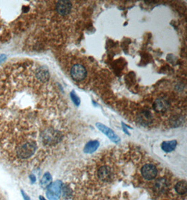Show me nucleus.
<instances>
[{
	"instance_id": "nucleus-1",
	"label": "nucleus",
	"mask_w": 187,
	"mask_h": 200,
	"mask_svg": "<svg viewBox=\"0 0 187 200\" xmlns=\"http://www.w3.org/2000/svg\"><path fill=\"white\" fill-rule=\"evenodd\" d=\"M36 143L34 141H27L18 145L14 150L15 157L19 160H26L33 155L36 150Z\"/></svg>"
},
{
	"instance_id": "nucleus-2",
	"label": "nucleus",
	"mask_w": 187,
	"mask_h": 200,
	"mask_svg": "<svg viewBox=\"0 0 187 200\" xmlns=\"http://www.w3.org/2000/svg\"><path fill=\"white\" fill-rule=\"evenodd\" d=\"M62 183L61 180L53 182L47 188L46 196L49 200H58L62 192Z\"/></svg>"
},
{
	"instance_id": "nucleus-3",
	"label": "nucleus",
	"mask_w": 187,
	"mask_h": 200,
	"mask_svg": "<svg viewBox=\"0 0 187 200\" xmlns=\"http://www.w3.org/2000/svg\"><path fill=\"white\" fill-rule=\"evenodd\" d=\"M70 74L74 80L80 81L83 80L86 77L87 71L83 65L81 64H76L71 68Z\"/></svg>"
},
{
	"instance_id": "nucleus-4",
	"label": "nucleus",
	"mask_w": 187,
	"mask_h": 200,
	"mask_svg": "<svg viewBox=\"0 0 187 200\" xmlns=\"http://www.w3.org/2000/svg\"><path fill=\"white\" fill-rule=\"evenodd\" d=\"M43 141L45 144L52 145L59 142V139H61L60 133L52 129H48L43 133L42 137Z\"/></svg>"
},
{
	"instance_id": "nucleus-5",
	"label": "nucleus",
	"mask_w": 187,
	"mask_h": 200,
	"mask_svg": "<svg viewBox=\"0 0 187 200\" xmlns=\"http://www.w3.org/2000/svg\"><path fill=\"white\" fill-rule=\"evenodd\" d=\"M141 173L142 177L146 180H153L156 177L158 171L155 166L153 164H145L141 169Z\"/></svg>"
},
{
	"instance_id": "nucleus-6",
	"label": "nucleus",
	"mask_w": 187,
	"mask_h": 200,
	"mask_svg": "<svg viewBox=\"0 0 187 200\" xmlns=\"http://www.w3.org/2000/svg\"><path fill=\"white\" fill-rule=\"evenodd\" d=\"M55 8H56V11L58 13V14L63 16H67L72 11V4L70 1L62 0V1H58L57 2Z\"/></svg>"
},
{
	"instance_id": "nucleus-7",
	"label": "nucleus",
	"mask_w": 187,
	"mask_h": 200,
	"mask_svg": "<svg viewBox=\"0 0 187 200\" xmlns=\"http://www.w3.org/2000/svg\"><path fill=\"white\" fill-rule=\"evenodd\" d=\"M96 126L99 130L101 131L104 134L106 135L111 141L114 142V143H117L120 141V138L118 136V135L116 134V133L114 132L110 128L107 127V126L101 123H97Z\"/></svg>"
},
{
	"instance_id": "nucleus-8",
	"label": "nucleus",
	"mask_w": 187,
	"mask_h": 200,
	"mask_svg": "<svg viewBox=\"0 0 187 200\" xmlns=\"http://www.w3.org/2000/svg\"><path fill=\"white\" fill-rule=\"evenodd\" d=\"M170 107L169 101L163 98H159L154 101L153 107L156 113H163L168 110Z\"/></svg>"
},
{
	"instance_id": "nucleus-9",
	"label": "nucleus",
	"mask_w": 187,
	"mask_h": 200,
	"mask_svg": "<svg viewBox=\"0 0 187 200\" xmlns=\"http://www.w3.org/2000/svg\"><path fill=\"white\" fill-rule=\"evenodd\" d=\"M153 117L150 112L143 111L138 116V122L143 126H149L152 123Z\"/></svg>"
},
{
	"instance_id": "nucleus-10",
	"label": "nucleus",
	"mask_w": 187,
	"mask_h": 200,
	"mask_svg": "<svg viewBox=\"0 0 187 200\" xmlns=\"http://www.w3.org/2000/svg\"><path fill=\"white\" fill-rule=\"evenodd\" d=\"M36 79L41 82H46L49 79V72L45 67H40L36 71L35 73Z\"/></svg>"
},
{
	"instance_id": "nucleus-11",
	"label": "nucleus",
	"mask_w": 187,
	"mask_h": 200,
	"mask_svg": "<svg viewBox=\"0 0 187 200\" xmlns=\"http://www.w3.org/2000/svg\"><path fill=\"white\" fill-rule=\"evenodd\" d=\"M98 176L100 180L103 181H107L111 178V171L110 168L104 166L102 167L98 171Z\"/></svg>"
},
{
	"instance_id": "nucleus-12",
	"label": "nucleus",
	"mask_w": 187,
	"mask_h": 200,
	"mask_svg": "<svg viewBox=\"0 0 187 200\" xmlns=\"http://www.w3.org/2000/svg\"><path fill=\"white\" fill-rule=\"evenodd\" d=\"M168 182L165 178L158 179L155 183V188L159 192H165L168 190Z\"/></svg>"
},
{
	"instance_id": "nucleus-13",
	"label": "nucleus",
	"mask_w": 187,
	"mask_h": 200,
	"mask_svg": "<svg viewBox=\"0 0 187 200\" xmlns=\"http://www.w3.org/2000/svg\"><path fill=\"white\" fill-rule=\"evenodd\" d=\"M99 145H100V143H99V141H89L85 146L84 152L88 154L93 153V152H94L98 149Z\"/></svg>"
},
{
	"instance_id": "nucleus-14",
	"label": "nucleus",
	"mask_w": 187,
	"mask_h": 200,
	"mask_svg": "<svg viewBox=\"0 0 187 200\" xmlns=\"http://www.w3.org/2000/svg\"><path fill=\"white\" fill-rule=\"evenodd\" d=\"M177 143L176 141H165L161 145V148L165 152H170L173 151L177 147Z\"/></svg>"
},
{
	"instance_id": "nucleus-15",
	"label": "nucleus",
	"mask_w": 187,
	"mask_h": 200,
	"mask_svg": "<svg viewBox=\"0 0 187 200\" xmlns=\"http://www.w3.org/2000/svg\"><path fill=\"white\" fill-rule=\"evenodd\" d=\"M52 183V177H51V175L48 172H47L43 176V177L41 180L40 184L41 186L43 188H46L50 186V185Z\"/></svg>"
},
{
	"instance_id": "nucleus-16",
	"label": "nucleus",
	"mask_w": 187,
	"mask_h": 200,
	"mask_svg": "<svg viewBox=\"0 0 187 200\" xmlns=\"http://www.w3.org/2000/svg\"><path fill=\"white\" fill-rule=\"evenodd\" d=\"M175 190L179 195H184L187 192V185L185 180L177 183L175 186Z\"/></svg>"
},
{
	"instance_id": "nucleus-17",
	"label": "nucleus",
	"mask_w": 187,
	"mask_h": 200,
	"mask_svg": "<svg viewBox=\"0 0 187 200\" xmlns=\"http://www.w3.org/2000/svg\"><path fill=\"white\" fill-rule=\"evenodd\" d=\"M70 97H71V98H72V101L74 102V103L76 105V106H79V105H80V103H81L80 98H79V96L76 95V92H75L74 91H72V92H71Z\"/></svg>"
},
{
	"instance_id": "nucleus-18",
	"label": "nucleus",
	"mask_w": 187,
	"mask_h": 200,
	"mask_svg": "<svg viewBox=\"0 0 187 200\" xmlns=\"http://www.w3.org/2000/svg\"><path fill=\"white\" fill-rule=\"evenodd\" d=\"M63 197H70V195H72V190H70V188H69L67 186H65L63 188Z\"/></svg>"
},
{
	"instance_id": "nucleus-19",
	"label": "nucleus",
	"mask_w": 187,
	"mask_h": 200,
	"mask_svg": "<svg viewBox=\"0 0 187 200\" xmlns=\"http://www.w3.org/2000/svg\"><path fill=\"white\" fill-rule=\"evenodd\" d=\"M6 56L5 54H3V53L0 54V64L4 63V62L6 61Z\"/></svg>"
},
{
	"instance_id": "nucleus-20",
	"label": "nucleus",
	"mask_w": 187,
	"mask_h": 200,
	"mask_svg": "<svg viewBox=\"0 0 187 200\" xmlns=\"http://www.w3.org/2000/svg\"><path fill=\"white\" fill-rule=\"evenodd\" d=\"M22 194H23V198H24L25 200H30V197L27 196V195L25 194V193L23 192V191H22Z\"/></svg>"
},
{
	"instance_id": "nucleus-21",
	"label": "nucleus",
	"mask_w": 187,
	"mask_h": 200,
	"mask_svg": "<svg viewBox=\"0 0 187 200\" xmlns=\"http://www.w3.org/2000/svg\"><path fill=\"white\" fill-rule=\"evenodd\" d=\"M30 180H32V183H34V182H35V180H36V178H35V176H34V175H30Z\"/></svg>"
},
{
	"instance_id": "nucleus-22",
	"label": "nucleus",
	"mask_w": 187,
	"mask_h": 200,
	"mask_svg": "<svg viewBox=\"0 0 187 200\" xmlns=\"http://www.w3.org/2000/svg\"><path fill=\"white\" fill-rule=\"evenodd\" d=\"M122 126H123V132L127 133V134H128L129 135V133H128V131H127L126 129V125H125V124L124 123H122Z\"/></svg>"
},
{
	"instance_id": "nucleus-23",
	"label": "nucleus",
	"mask_w": 187,
	"mask_h": 200,
	"mask_svg": "<svg viewBox=\"0 0 187 200\" xmlns=\"http://www.w3.org/2000/svg\"><path fill=\"white\" fill-rule=\"evenodd\" d=\"M39 199H40V200H46V199H44V197H42V196H40L39 197Z\"/></svg>"
}]
</instances>
